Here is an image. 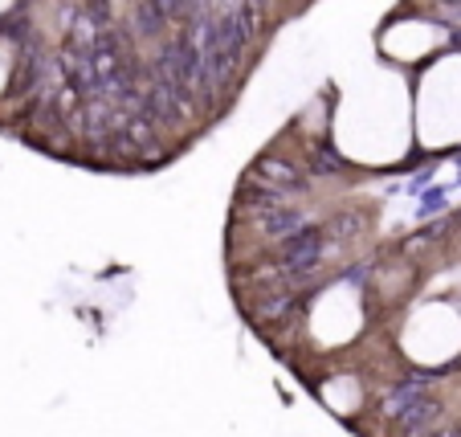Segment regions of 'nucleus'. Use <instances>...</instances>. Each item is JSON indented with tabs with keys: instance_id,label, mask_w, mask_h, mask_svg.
<instances>
[{
	"instance_id": "obj_1",
	"label": "nucleus",
	"mask_w": 461,
	"mask_h": 437,
	"mask_svg": "<svg viewBox=\"0 0 461 437\" xmlns=\"http://www.w3.org/2000/svg\"><path fill=\"white\" fill-rule=\"evenodd\" d=\"M319 393H322V405L335 409L339 417H351V413H359V405H364V385H359V377H348V372L322 380Z\"/></svg>"
}]
</instances>
